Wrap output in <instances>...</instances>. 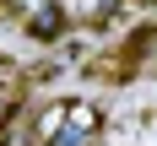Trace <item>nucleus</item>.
Instances as JSON below:
<instances>
[{
	"mask_svg": "<svg viewBox=\"0 0 157 146\" xmlns=\"http://www.w3.org/2000/svg\"><path fill=\"white\" fill-rule=\"evenodd\" d=\"M98 108L92 103H49L38 114V146H87L98 135Z\"/></svg>",
	"mask_w": 157,
	"mask_h": 146,
	"instance_id": "1",
	"label": "nucleus"
},
{
	"mask_svg": "<svg viewBox=\"0 0 157 146\" xmlns=\"http://www.w3.org/2000/svg\"><path fill=\"white\" fill-rule=\"evenodd\" d=\"M60 27H65V16H60V6H54V0H38V11L27 16V32L49 43V38H60Z\"/></svg>",
	"mask_w": 157,
	"mask_h": 146,
	"instance_id": "2",
	"label": "nucleus"
},
{
	"mask_svg": "<svg viewBox=\"0 0 157 146\" xmlns=\"http://www.w3.org/2000/svg\"><path fill=\"white\" fill-rule=\"evenodd\" d=\"M146 6H157V0H146Z\"/></svg>",
	"mask_w": 157,
	"mask_h": 146,
	"instance_id": "3",
	"label": "nucleus"
}]
</instances>
